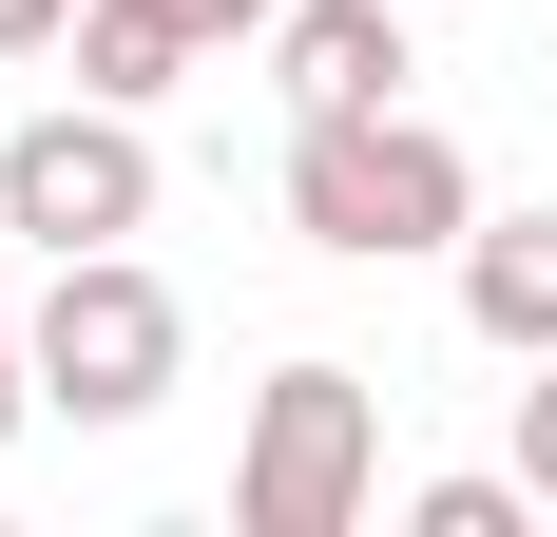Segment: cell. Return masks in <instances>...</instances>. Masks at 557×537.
<instances>
[{"mask_svg": "<svg viewBox=\"0 0 557 537\" xmlns=\"http://www.w3.org/2000/svg\"><path fill=\"white\" fill-rule=\"evenodd\" d=\"M39 39H77V0H0V58H39Z\"/></svg>", "mask_w": 557, "mask_h": 537, "instance_id": "11", "label": "cell"}, {"mask_svg": "<svg viewBox=\"0 0 557 537\" xmlns=\"http://www.w3.org/2000/svg\"><path fill=\"white\" fill-rule=\"evenodd\" d=\"M366 480H385V403H366V365H270L250 461H231V519H250V537H346Z\"/></svg>", "mask_w": 557, "mask_h": 537, "instance_id": "3", "label": "cell"}, {"mask_svg": "<svg viewBox=\"0 0 557 537\" xmlns=\"http://www.w3.org/2000/svg\"><path fill=\"white\" fill-rule=\"evenodd\" d=\"M519 519H539L519 461H500V480H423V499H404V537H519Z\"/></svg>", "mask_w": 557, "mask_h": 537, "instance_id": "8", "label": "cell"}, {"mask_svg": "<svg viewBox=\"0 0 557 537\" xmlns=\"http://www.w3.org/2000/svg\"><path fill=\"white\" fill-rule=\"evenodd\" d=\"M173 77H193V39H173L154 0H77V97H135V115H154Z\"/></svg>", "mask_w": 557, "mask_h": 537, "instance_id": "7", "label": "cell"}, {"mask_svg": "<svg viewBox=\"0 0 557 537\" xmlns=\"http://www.w3.org/2000/svg\"><path fill=\"white\" fill-rule=\"evenodd\" d=\"M423 58H404V0H288L270 20V97L288 115H366V97H404Z\"/></svg>", "mask_w": 557, "mask_h": 537, "instance_id": "5", "label": "cell"}, {"mask_svg": "<svg viewBox=\"0 0 557 537\" xmlns=\"http://www.w3.org/2000/svg\"><path fill=\"white\" fill-rule=\"evenodd\" d=\"M519 480H539V499H557V365H539V384H519Z\"/></svg>", "mask_w": 557, "mask_h": 537, "instance_id": "10", "label": "cell"}, {"mask_svg": "<svg viewBox=\"0 0 557 537\" xmlns=\"http://www.w3.org/2000/svg\"><path fill=\"white\" fill-rule=\"evenodd\" d=\"M288 230L346 250V268H404V250H461V230H481V173H461V135H423L404 97L288 115Z\"/></svg>", "mask_w": 557, "mask_h": 537, "instance_id": "1", "label": "cell"}, {"mask_svg": "<svg viewBox=\"0 0 557 537\" xmlns=\"http://www.w3.org/2000/svg\"><path fill=\"white\" fill-rule=\"evenodd\" d=\"M0 230H20V212H0Z\"/></svg>", "mask_w": 557, "mask_h": 537, "instance_id": "13", "label": "cell"}, {"mask_svg": "<svg viewBox=\"0 0 557 537\" xmlns=\"http://www.w3.org/2000/svg\"><path fill=\"white\" fill-rule=\"evenodd\" d=\"M0 212H20V250H135L154 230V135H135V97H58L0 135Z\"/></svg>", "mask_w": 557, "mask_h": 537, "instance_id": "4", "label": "cell"}, {"mask_svg": "<svg viewBox=\"0 0 557 537\" xmlns=\"http://www.w3.org/2000/svg\"><path fill=\"white\" fill-rule=\"evenodd\" d=\"M154 20H173V39H193V58H231V39H270L288 0H154Z\"/></svg>", "mask_w": 557, "mask_h": 537, "instance_id": "9", "label": "cell"}, {"mask_svg": "<svg viewBox=\"0 0 557 537\" xmlns=\"http://www.w3.org/2000/svg\"><path fill=\"white\" fill-rule=\"evenodd\" d=\"M20 403H39V346H20V326H0V441H20Z\"/></svg>", "mask_w": 557, "mask_h": 537, "instance_id": "12", "label": "cell"}, {"mask_svg": "<svg viewBox=\"0 0 557 537\" xmlns=\"http://www.w3.org/2000/svg\"><path fill=\"white\" fill-rule=\"evenodd\" d=\"M461 326L500 365H557V212H481L461 230Z\"/></svg>", "mask_w": 557, "mask_h": 537, "instance_id": "6", "label": "cell"}, {"mask_svg": "<svg viewBox=\"0 0 557 537\" xmlns=\"http://www.w3.org/2000/svg\"><path fill=\"white\" fill-rule=\"evenodd\" d=\"M39 403L58 423H135V403H173V365H193V326H173V288L135 250H58V288H39Z\"/></svg>", "mask_w": 557, "mask_h": 537, "instance_id": "2", "label": "cell"}]
</instances>
